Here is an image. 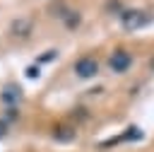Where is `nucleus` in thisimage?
<instances>
[{
  "label": "nucleus",
  "mask_w": 154,
  "mask_h": 152,
  "mask_svg": "<svg viewBox=\"0 0 154 152\" xmlns=\"http://www.w3.org/2000/svg\"><path fill=\"white\" fill-rule=\"evenodd\" d=\"M51 138L55 142H75L77 140V125H70V123H58L51 133Z\"/></svg>",
  "instance_id": "6"
},
{
  "label": "nucleus",
  "mask_w": 154,
  "mask_h": 152,
  "mask_svg": "<svg viewBox=\"0 0 154 152\" xmlns=\"http://www.w3.org/2000/svg\"><path fill=\"white\" fill-rule=\"evenodd\" d=\"M106 65H108V70L113 75H128L132 70V65H135V53L130 48H125V46H118V48H113L108 53Z\"/></svg>",
  "instance_id": "2"
},
{
  "label": "nucleus",
  "mask_w": 154,
  "mask_h": 152,
  "mask_svg": "<svg viewBox=\"0 0 154 152\" xmlns=\"http://www.w3.org/2000/svg\"><path fill=\"white\" fill-rule=\"evenodd\" d=\"M70 12H72V7H70L65 0H53V2L48 5V14H51V17H55V19H60V22H63Z\"/></svg>",
  "instance_id": "7"
},
{
  "label": "nucleus",
  "mask_w": 154,
  "mask_h": 152,
  "mask_svg": "<svg viewBox=\"0 0 154 152\" xmlns=\"http://www.w3.org/2000/svg\"><path fill=\"white\" fill-rule=\"evenodd\" d=\"M152 19H154V12L147 7H125L123 14L118 17V24L125 31H137V29H144Z\"/></svg>",
  "instance_id": "1"
},
{
  "label": "nucleus",
  "mask_w": 154,
  "mask_h": 152,
  "mask_svg": "<svg viewBox=\"0 0 154 152\" xmlns=\"http://www.w3.org/2000/svg\"><path fill=\"white\" fill-rule=\"evenodd\" d=\"M22 97H24V92H22V87L17 82H7L2 87V92H0V101L5 106H17L22 101Z\"/></svg>",
  "instance_id": "5"
},
{
  "label": "nucleus",
  "mask_w": 154,
  "mask_h": 152,
  "mask_svg": "<svg viewBox=\"0 0 154 152\" xmlns=\"http://www.w3.org/2000/svg\"><path fill=\"white\" fill-rule=\"evenodd\" d=\"M24 72H26V77H31V80H34V77H38V75H41V72H38V65H29V68H26V70H24Z\"/></svg>",
  "instance_id": "12"
},
{
  "label": "nucleus",
  "mask_w": 154,
  "mask_h": 152,
  "mask_svg": "<svg viewBox=\"0 0 154 152\" xmlns=\"http://www.w3.org/2000/svg\"><path fill=\"white\" fill-rule=\"evenodd\" d=\"M149 70H152V72H154V55H152V58H149Z\"/></svg>",
  "instance_id": "14"
},
{
  "label": "nucleus",
  "mask_w": 154,
  "mask_h": 152,
  "mask_svg": "<svg viewBox=\"0 0 154 152\" xmlns=\"http://www.w3.org/2000/svg\"><path fill=\"white\" fill-rule=\"evenodd\" d=\"M128 5H125V0H106V5H103V10H106V14H113L116 19L123 14V10H125Z\"/></svg>",
  "instance_id": "9"
},
{
  "label": "nucleus",
  "mask_w": 154,
  "mask_h": 152,
  "mask_svg": "<svg viewBox=\"0 0 154 152\" xmlns=\"http://www.w3.org/2000/svg\"><path fill=\"white\" fill-rule=\"evenodd\" d=\"M7 130H10L7 121H5V118H0V138H5V135H7Z\"/></svg>",
  "instance_id": "13"
},
{
  "label": "nucleus",
  "mask_w": 154,
  "mask_h": 152,
  "mask_svg": "<svg viewBox=\"0 0 154 152\" xmlns=\"http://www.w3.org/2000/svg\"><path fill=\"white\" fill-rule=\"evenodd\" d=\"M7 34L17 41H29L34 34V19L31 17H14L7 27Z\"/></svg>",
  "instance_id": "4"
},
{
  "label": "nucleus",
  "mask_w": 154,
  "mask_h": 152,
  "mask_svg": "<svg viewBox=\"0 0 154 152\" xmlns=\"http://www.w3.org/2000/svg\"><path fill=\"white\" fill-rule=\"evenodd\" d=\"M53 58H58V51L55 48H48V51H43V55H38V63H48Z\"/></svg>",
  "instance_id": "11"
},
{
  "label": "nucleus",
  "mask_w": 154,
  "mask_h": 152,
  "mask_svg": "<svg viewBox=\"0 0 154 152\" xmlns=\"http://www.w3.org/2000/svg\"><path fill=\"white\" fill-rule=\"evenodd\" d=\"M19 118V106H7L5 109V121H17Z\"/></svg>",
  "instance_id": "10"
},
{
  "label": "nucleus",
  "mask_w": 154,
  "mask_h": 152,
  "mask_svg": "<svg viewBox=\"0 0 154 152\" xmlns=\"http://www.w3.org/2000/svg\"><path fill=\"white\" fill-rule=\"evenodd\" d=\"M99 72H101V63H99V58H96V55L84 53V55H79V58L72 63V75H75L77 80H82V82L96 80V77H99Z\"/></svg>",
  "instance_id": "3"
},
{
  "label": "nucleus",
  "mask_w": 154,
  "mask_h": 152,
  "mask_svg": "<svg viewBox=\"0 0 154 152\" xmlns=\"http://www.w3.org/2000/svg\"><path fill=\"white\" fill-rule=\"evenodd\" d=\"M82 19H84V17H82V12H79V10H72V12L63 19V27H65V29H70V31H75V29H79Z\"/></svg>",
  "instance_id": "8"
}]
</instances>
